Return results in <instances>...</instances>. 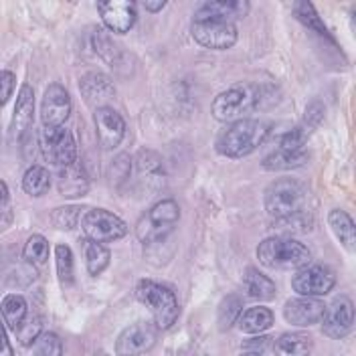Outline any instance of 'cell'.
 <instances>
[{"label":"cell","mask_w":356,"mask_h":356,"mask_svg":"<svg viewBox=\"0 0 356 356\" xmlns=\"http://www.w3.org/2000/svg\"><path fill=\"white\" fill-rule=\"evenodd\" d=\"M314 128L308 126L304 120L286 134H280L273 142V148L264 156L261 166L269 172H277V170H293L300 168L308 162V152H306V144L310 140Z\"/></svg>","instance_id":"6da1fadb"},{"label":"cell","mask_w":356,"mask_h":356,"mask_svg":"<svg viewBox=\"0 0 356 356\" xmlns=\"http://www.w3.org/2000/svg\"><path fill=\"white\" fill-rule=\"evenodd\" d=\"M271 126L261 120H241L233 122L217 138V152L227 158H245L264 146Z\"/></svg>","instance_id":"7a4b0ae2"},{"label":"cell","mask_w":356,"mask_h":356,"mask_svg":"<svg viewBox=\"0 0 356 356\" xmlns=\"http://www.w3.org/2000/svg\"><path fill=\"white\" fill-rule=\"evenodd\" d=\"M264 88L255 83H241L222 91L213 102V115L222 124L249 120V115L261 108Z\"/></svg>","instance_id":"3957f363"},{"label":"cell","mask_w":356,"mask_h":356,"mask_svg":"<svg viewBox=\"0 0 356 356\" xmlns=\"http://www.w3.org/2000/svg\"><path fill=\"white\" fill-rule=\"evenodd\" d=\"M257 259L269 269H300L312 261L310 249L291 237H269L257 247Z\"/></svg>","instance_id":"277c9868"},{"label":"cell","mask_w":356,"mask_h":356,"mask_svg":"<svg viewBox=\"0 0 356 356\" xmlns=\"http://www.w3.org/2000/svg\"><path fill=\"white\" fill-rule=\"evenodd\" d=\"M136 298L140 304H144L150 310L154 324L160 330L172 328V324L178 320L180 306H178L175 291L168 286L152 282V280H140L136 286Z\"/></svg>","instance_id":"5b68a950"},{"label":"cell","mask_w":356,"mask_h":356,"mask_svg":"<svg viewBox=\"0 0 356 356\" xmlns=\"http://www.w3.org/2000/svg\"><path fill=\"white\" fill-rule=\"evenodd\" d=\"M264 204L271 221L286 219V217L308 211V193L298 180L280 178L267 186Z\"/></svg>","instance_id":"8992f818"},{"label":"cell","mask_w":356,"mask_h":356,"mask_svg":"<svg viewBox=\"0 0 356 356\" xmlns=\"http://www.w3.org/2000/svg\"><path fill=\"white\" fill-rule=\"evenodd\" d=\"M178 219H180V207L177 200H160L148 213L142 215V219L136 225V235L144 247L162 243L175 231Z\"/></svg>","instance_id":"52a82bcc"},{"label":"cell","mask_w":356,"mask_h":356,"mask_svg":"<svg viewBox=\"0 0 356 356\" xmlns=\"http://www.w3.org/2000/svg\"><path fill=\"white\" fill-rule=\"evenodd\" d=\"M39 146L44 160L57 168L77 162V144L71 130L63 126H43L39 134Z\"/></svg>","instance_id":"ba28073f"},{"label":"cell","mask_w":356,"mask_h":356,"mask_svg":"<svg viewBox=\"0 0 356 356\" xmlns=\"http://www.w3.org/2000/svg\"><path fill=\"white\" fill-rule=\"evenodd\" d=\"M81 231L88 239L99 243H113L128 235V222L122 221L118 215H113L106 209H86L79 221Z\"/></svg>","instance_id":"9c48e42d"},{"label":"cell","mask_w":356,"mask_h":356,"mask_svg":"<svg viewBox=\"0 0 356 356\" xmlns=\"http://www.w3.org/2000/svg\"><path fill=\"white\" fill-rule=\"evenodd\" d=\"M193 39L204 47L215 51H227L237 43V26L235 22L227 21H193L191 24Z\"/></svg>","instance_id":"30bf717a"},{"label":"cell","mask_w":356,"mask_h":356,"mask_svg":"<svg viewBox=\"0 0 356 356\" xmlns=\"http://www.w3.org/2000/svg\"><path fill=\"white\" fill-rule=\"evenodd\" d=\"M336 284V273L328 266H304L291 275V289L300 296H326Z\"/></svg>","instance_id":"8fae6325"},{"label":"cell","mask_w":356,"mask_h":356,"mask_svg":"<svg viewBox=\"0 0 356 356\" xmlns=\"http://www.w3.org/2000/svg\"><path fill=\"white\" fill-rule=\"evenodd\" d=\"M158 330L160 328L154 322H136L118 336L115 353L122 356H132L152 350L158 340Z\"/></svg>","instance_id":"7c38bea8"},{"label":"cell","mask_w":356,"mask_h":356,"mask_svg":"<svg viewBox=\"0 0 356 356\" xmlns=\"http://www.w3.org/2000/svg\"><path fill=\"white\" fill-rule=\"evenodd\" d=\"M322 332L328 338L340 340L353 330L355 324V306L348 298L340 296L332 300L322 314Z\"/></svg>","instance_id":"4fadbf2b"},{"label":"cell","mask_w":356,"mask_h":356,"mask_svg":"<svg viewBox=\"0 0 356 356\" xmlns=\"http://www.w3.org/2000/svg\"><path fill=\"white\" fill-rule=\"evenodd\" d=\"M79 91L93 111L99 108H108L111 99L115 97V86L110 77L102 71H89L79 79Z\"/></svg>","instance_id":"5bb4252c"},{"label":"cell","mask_w":356,"mask_h":356,"mask_svg":"<svg viewBox=\"0 0 356 356\" xmlns=\"http://www.w3.org/2000/svg\"><path fill=\"white\" fill-rule=\"evenodd\" d=\"M93 122L97 130V140L104 150H113L126 136V122L113 108H99L93 111Z\"/></svg>","instance_id":"9a60e30c"},{"label":"cell","mask_w":356,"mask_h":356,"mask_svg":"<svg viewBox=\"0 0 356 356\" xmlns=\"http://www.w3.org/2000/svg\"><path fill=\"white\" fill-rule=\"evenodd\" d=\"M97 10L102 15L104 24L110 29L111 33L118 35H126L130 33L138 13H136V4L130 0H110V2H97Z\"/></svg>","instance_id":"2e32d148"},{"label":"cell","mask_w":356,"mask_h":356,"mask_svg":"<svg viewBox=\"0 0 356 356\" xmlns=\"http://www.w3.org/2000/svg\"><path fill=\"white\" fill-rule=\"evenodd\" d=\"M324 302L312 298V296H300L288 300L284 306V318L291 326L300 328H310L314 324H320L322 314H324Z\"/></svg>","instance_id":"e0dca14e"},{"label":"cell","mask_w":356,"mask_h":356,"mask_svg":"<svg viewBox=\"0 0 356 356\" xmlns=\"http://www.w3.org/2000/svg\"><path fill=\"white\" fill-rule=\"evenodd\" d=\"M71 113V95L63 86L51 83L44 89L41 104V120L43 126H63Z\"/></svg>","instance_id":"ac0fdd59"},{"label":"cell","mask_w":356,"mask_h":356,"mask_svg":"<svg viewBox=\"0 0 356 356\" xmlns=\"http://www.w3.org/2000/svg\"><path fill=\"white\" fill-rule=\"evenodd\" d=\"M57 188L59 195L65 199H77V197H86L89 191V178L86 168L79 162H73L69 166L59 168L57 175Z\"/></svg>","instance_id":"d6986e66"},{"label":"cell","mask_w":356,"mask_h":356,"mask_svg":"<svg viewBox=\"0 0 356 356\" xmlns=\"http://www.w3.org/2000/svg\"><path fill=\"white\" fill-rule=\"evenodd\" d=\"M249 13L247 2H204L195 13L193 21H227L235 22L245 19Z\"/></svg>","instance_id":"ffe728a7"},{"label":"cell","mask_w":356,"mask_h":356,"mask_svg":"<svg viewBox=\"0 0 356 356\" xmlns=\"http://www.w3.org/2000/svg\"><path fill=\"white\" fill-rule=\"evenodd\" d=\"M33 113H35V91L31 86H22L17 97V106L13 113V134L21 138L33 124Z\"/></svg>","instance_id":"44dd1931"},{"label":"cell","mask_w":356,"mask_h":356,"mask_svg":"<svg viewBox=\"0 0 356 356\" xmlns=\"http://www.w3.org/2000/svg\"><path fill=\"white\" fill-rule=\"evenodd\" d=\"M243 288L251 300H259V302H269L277 293L275 284L267 275H264L259 269H255V267H247L245 269Z\"/></svg>","instance_id":"7402d4cb"},{"label":"cell","mask_w":356,"mask_h":356,"mask_svg":"<svg viewBox=\"0 0 356 356\" xmlns=\"http://www.w3.org/2000/svg\"><path fill=\"white\" fill-rule=\"evenodd\" d=\"M328 225H330L332 233L336 235V239L344 245L348 251H355L356 231L353 217L342 209H332L330 215H328Z\"/></svg>","instance_id":"603a6c76"},{"label":"cell","mask_w":356,"mask_h":356,"mask_svg":"<svg viewBox=\"0 0 356 356\" xmlns=\"http://www.w3.org/2000/svg\"><path fill=\"white\" fill-rule=\"evenodd\" d=\"M239 330L245 334H261L271 328L273 324V314L269 308L257 306V308H249V310L241 312L239 320Z\"/></svg>","instance_id":"cb8c5ba5"},{"label":"cell","mask_w":356,"mask_h":356,"mask_svg":"<svg viewBox=\"0 0 356 356\" xmlns=\"http://www.w3.org/2000/svg\"><path fill=\"white\" fill-rule=\"evenodd\" d=\"M2 316H4V324L8 330L17 332L19 326L24 322V318L29 316V304L26 300L19 293H8L2 300Z\"/></svg>","instance_id":"d4e9b609"},{"label":"cell","mask_w":356,"mask_h":356,"mask_svg":"<svg viewBox=\"0 0 356 356\" xmlns=\"http://www.w3.org/2000/svg\"><path fill=\"white\" fill-rule=\"evenodd\" d=\"M51 186V175L41 164H33L26 168L22 177V191L29 197H43Z\"/></svg>","instance_id":"484cf974"},{"label":"cell","mask_w":356,"mask_h":356,"mask_svg":"<svg viewBox=\"0 0 356 356\" xmlns=\"http://www.w3.org/2000/svg\"><path fill=\"white\" fill-rule=\"evenodd\" d=\"M310 350L312 338L308 334H282V336L273 342V353H277V355H308Z\"/></svg>","instance_id":"4316f807"},{"label":"cell","mask_w":356,"mask_h":356,"mask_svg":"<svg viewBox=\"0 0 356 356\" xmlns=\"http://www.w3.org/2000/svg\"><path fill=\"white\" fill-rule=\"evenodd\" d=\"M83 243H86V266H88L89 275H99L106 267L110 266V249L93 239H86Z\"/></svg>","instance_id":"83f0119b"},{"label":"cell","mask_w":356,"mask_h":356,"mask_svg":"<svg viewBox=\"0 0 356 356\" xmlns=\"http://www.w3.org/2000/svg\"><path fill=\"white\" fill-rule=\"evenodd\" d=\"M241 312H243V300L237 293H231V296L222 298V302L219 304V310H217L219 330L227 332L229 328H233V324H237Z\"/></svg>","instance_id":"f1b7e54d"},{"label":"cell","mask_w":356,"mask_h":356,"mask_svg":"<svg viewBox=\"0 0 356 356\" xmlns=\"http://www.w3.org/2000/svg\"><path fill=\"white\" fill-rule=\"evenodd\" d=\"M93 49H95V53H97V55H99L110 67H120L122 59H124L122 49L111 41L110 37L106 35L104 29H97V31L93 33Z\"/></svg>","instance_id":"f546056e"},{"label":"cell","mask_w":356,"mask_h":356,"mask_svg":"<svg viewBox=\"0 0 356 356\" xmlns=\"http://www.w3.org/2000/svg\"><path fill=\"white\" fill-rule=\"evenodd\" d=\"M273 229L282 235H293V233H308L314 227V217H312L310 211H304V213H298V215H291L286 219H275L271 221Z\"/></svg>","instance_id":"4dcf8cb0"},{"label":"cell","mask_w":356,"mask_h":356,"mask_svg":"<svg viewBox=\"0 0 356 356\" xmlns=\"http://www.w3.org/2000/svg\"><path fill=\"white\" fill-rule=\"evenodd\" d=\"M293 13H296V17H298V21L304 22L308 29L312 31H316L320 37H326L330 43H334V39L330 37V33H328V29H326V24L322 22V19L318 17V13H316V8L312 6L310 2H296L293 4Z\"/></svg>","instance_id":"1f68e13d"},{"label":"cell","mask_w":356,"mask_h":356,"mask_svg":"<svg viewBox=\"0 0 356 356\" xmlns=\"http://www.w3.org/2000/svg\"><path fill=\"white\" fill-rule=\"evenodd\" d=\"M22 257L31 266H44L49 259V241L43 235H31L24 243Z\"/></svg>","instance_id":"d6a6232c"},{"label":"cell","mask_w":356,"mask_h":356,"mask_svg":"<svg viewBox=\"0 0 356 356\" xmlns=\"http://www.w3.org/2000/svg\"><path fill=\"white\" fill-rule=\"evenodd\" d=\"M138 175L146 180H154V178L164 177V164H162V158L156 154L154 150H140L138 152Z\"/></svg>","instance_id":"836d02e7"},{"label":"cell","mask_w":356,"mask_h":356,"mask_svg":"<svg viewBox=\"0 0 356 356\" xmlns=\"http://www.w3.org/2000/svg\"><path fill=\"white\" fill-rule=\"evenodd\" d=\"M55 261H57V275L63 288L73 284V251L69 245L59 243L55 247Z\"/></svg>","instance_id":"e575fe53"},{"label":"cell","mask_w":356,"mask_h":356,"mask_svg":"<svg viewBox=\"0 0 356 356\" xmlns=\"http://www.w3.org/2000/svg\"><path fill=\"white\" fill-rule=\"evenodd\" d=\"M81 211H86V209L83 207H77V204L59 207V209L53 211L51 221H53V225L57 229H61V231H71V229H75L79 225V221H81V215H83Z\"/></svg>","instance_id":"d590c367"},{"label":"cell","mask_w":356,"mask_h":356,"mask_svg":"<svg viewBox=\"0 0 356 356\" xmlns=\"http://www.w3.org/2000/svg\"><path fill=\"white\" fill-rule=\"evenodd\" d=\"M15 334L22 346H33L39 340V336L43 334V320L35 314H29Z\"/></svg>","instance_id":"8d00e7d4"},{"label":"cell","mask_w":356,"mask_h":356,"mask_svg":"<svg viewBox=\"0 0 356 356\" xmlns=\"http://www.w3.org/2000/svg\"><path fill=\"white\" fill-rule=\"evenodd\" d=\"M35 353L43 356H59L63 353L61 340L59 336L53 332H43L39 336V340L35 342Z\"/></svg>","instance_id":"74e56055"},{"label":"cell","mask_w":356,"mask_h":356,"mask_svg":"<svg viewBox=\"0 0 356 356\" xmlns=\"http://www.w3.org/2000/svg\"><path fill=\"white\" fill-rule=\"evenodd\" d=\"M130 170H132V160L128 154H120L113 160V166H111V180L115 182H124L126 178L130 177Z\"/></svg>","instance_id":"f35d334b"},{"label":"cell","mask_w":356,"mask_h":356,"mask_svg":"<svg viewBox=\"0 0 356 356\" xmlns=\"http://www.w3.org/2000/svg\"><path fill=\"white\" fill-rule=\"evenodd\" d=\"M269 344H271V338H267V336H255V338L245 340L243 344H241V350L243 353H253V355H264L267 348H269Z\"/></svg>","instance_id":"ab89813d"},{"label":"cell","mask_w":356,"mask_h":356,"mask_svg":"<svg viewBox=\"0 0 356 356\" xmlns=\"http://www.w3.org/2000/svg\"><path fill=\"white\" fill-rule=\"evenodd\" d=\"M0 83H2V106L10 99L15 86H17V75L13 71H2V77H0Z\"/></svg>","instance_id":"60d3db41"},{"label":"cell","mask_w":356,"mask_h":356,"mask_svg":"<svg viewBox=\"0 0 356 356\" xmlns=\"http://www.w3.org/2000/svg\"><path fill=\"white\" fill-rule=\"evenodd\" d=\"M2 188V229H8V225L13 221V211H10V193L6 182L0 184Z\"/></svg>","instance_id":"b9f144b4"},{"label":"cell","mask_w":356,"mask_h":356,"mask_svg":"<svg viewBox=\"0 0 356 356\" xmlns=\"http://www.w3.org/2000/svg\"><path fill=\"white\" fill-rule=\"evenodd\" d=\"M164 6H166V2H164V0H156V2L146 0V2H144V8H146V10H150V13H158V10H162Z\"/></svg>","instance_id":"7bdbcfd3"}]
</instances>
